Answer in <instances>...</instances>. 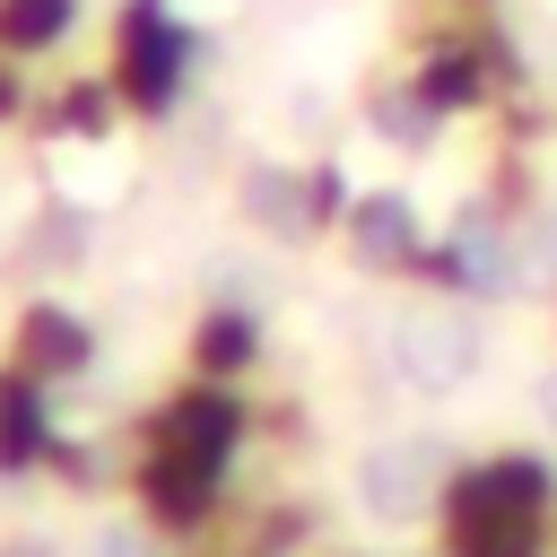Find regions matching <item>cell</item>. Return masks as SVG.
<instances>
[{"label":"cell","mask_w":557,"mask_h":557,"mask_svg":"<svg viewBox=\"0 0 557 557\" xmlns=\"http://www.w3.org/2000/svg\"><path fill=\"white\" fill-rule=\"evenodd\" d=\"M392 366L409 392H453L470 366H479V331L453 313V305H409L392 322Z\"/></svg>","instance_id":"obj_1"},{"label":"cell","mask_w":557,"mask_h":557,"mask_svg":"<svg viewBox=\"0 0 557 557\" xmlns=\"http://www.w3.org/2000/svg\"><path fill=\"white\" fill-rule=\"evenodd\" d=\"M444 479V453L426 435H383L366 461H357V505L366 513H418Z\"/></svg>","instance_id":"obj_2"},{"label":"cell","mask_w":557,"mask_h":557,"mask_svg":"<svg viewBox=\"0 0 557 557\" xmlns=\"http://www.w3.org/2000/svg\"><path fill=\"white\" fill-rule=\"evenodd\" d=\"M409 244V200H374L366 209V252H400Z\"/></svg>","instance_id":"obj_3"},{"label":"cell","mask_w":557,"mask_h":557,"mask_svg":"<svg viewBox=\"0 0 557 557\" xmlns=\"http://www.w3.org/2000/svg\"><path fill=\"white\" fill-rule=\"evenodd\" d=\"M61 183H78V191H87V200H104V191H113V183H122V165H113V157H96V148H87V157H78V165H61Z\"/></svg>","instance_id":"obj_4"},{"label":"cell","mask_w":557,"mask_h":557,"mask_svg":"<svg viewBox=\"0 0 557 557\" xmlns=\"http://www.w3.org/2000/svg\"><path fill=\"white\" fill-rule=\"evenodd\" d=\"M87 557H157V548L139 540V522H104V531L87 540Z\"/></svg>","instance_id":"obj_5"},{"label":"cell","mask_w":557,"mask_h":557,"mask_svg":"<svg viewBox=\"0 0 557 557\" xmlns=\"http://www.w3.org/2000/svg\"><path fill=\"white\" fill-rule=\"evenodd\" d=\"M252 209H270V218H287V226H296V183H278V174H252Z\"/></svg>","instance_id":"obj_6"},{"label":"cell","mask_w":557,"mask_h":557,"mask_svg":"<svg viewBox=\"0 0 557 557\" xmlns=\"http://www.w3.org/2000/svg\"><path fill=\"white\" fill-rule=\"evenodd\" d=\"M531 409H540V418H548V426H557V366H548V374H540V383H531Z\"/></svg>","instance_id":"obj_7"},{"label":"cell","mask_w":557,"mask_h":557,"mask_svg":"<svg viewBox=\"0 0 557 557\" xmlns=\"http://www.w3.org/2000/svg\"><path fill=\"white\" fill-rule=\"evenodd\" d=\"M0 557H52V540H9Z\"/></svg>","instance_id":"obj_8"}]
</instances>
